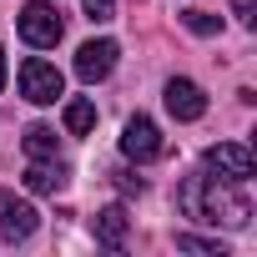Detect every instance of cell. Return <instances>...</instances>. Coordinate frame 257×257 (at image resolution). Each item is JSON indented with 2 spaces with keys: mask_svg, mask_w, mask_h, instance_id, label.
Returning <instances> with one entry per match:
<instances>
[{
  "mask_svg": "<svg viewBox=\"0 0 257 257\" xmlns=\"http://www.w3.org/2000/svg\"><path fill=\"white\" fill-rule=\"evenodd\" d=\"M111 177H116L121 192H142V177H132V172H111Z\"/></svg>",
  "mask_w": 257,
  "mask_h": 257,
  "instance_id": "16",
  "label": "cell"
},
{
  "mask_svg": "<svg viewBox=\"0 0 257 257\" xmlns=\"http://www.w3.org/2000/svg\"><path fill=\"white\" fill-rule=\"evenodd\" d=\"M232 11H237V21H242V26H252V21H257V16H252V0H232Z\"/></svg>",
  "mask_w": 257,
  "mask_h": 257,
  "instance_id": "17",
  "label": "cell"
},
{
  "mask_svg": "<svg viewBox=\"0 0 257 257\" xmlns=\"http://www.w3.org/2000/svg\"><path fill=\"white\" fill-rule=\"evenodd\" d=\"M66 182H71V172H66L56 157H41V162L26 167V187H31V192H61Z\"/></svg>",
  "mask_w": 257,
  "mask_h": 257,
  "instance_id": "9",
  "label": "cell"
},
{
  "mask_svg": "<svg viewBox=\"0 0 257 257\" xmlns=\"http://www.w3.org/2000/svg\"><path fill=\"white\" fill-rule=\"evenodd\" d=\"M167 111H172L177 121H197V116L207 111L202 86H197V81H187V76H172V81H167Z\"/></svg>",
  "mask_w": 257,
  "mask_h": 257,
  "instance_id": "8",
  "label": "cell"
},
{
  "mask_svg": "<svg viewBox=\"0 0 257 257\" xmlns=\"http://www.w3.org/2000/svg\"><path fill=\"white\" fill-rule=\"evenodd\" d=\"M121 152L132 157V162H157V157H167L162 126H157L152 116H132V121H126V132H121Z\"/></svg>",
  "mask_w": 257,
  "mask_h": 257,
  "instance_id": "5",
  "label": "cell"
},
{
  "mask_svg": "<svg viewBox=\"0 0 257 257\" xmlns=\"http://www.w3.org/2000/svg\"><path fill=\"white\" fill-rule=\"evenodd\" d=\"M202 162H207V172H212L217 182H232V187H242V182L257 172V162H252V152H247L242 142H217Z\"/></svg>",
  "mask_w": 257,
  "mask_h": 257,
  "instance_id": "3",
  "label": "cell"
},
{
  "mask_svg": "<svg viewBox=\"0 0 257 257\" xmlns=\"http://www.w3.org/2000/svg\"><path fill=\"white\" fill-rule=\"evenodd\" d=\"M116 56H121L116 41H86V46L76 51V76H81L86 86H96V81H106V76L116 71Z\"/></svg>",
  "mask_w": 257,
  "mask_h": 257,
  "instance_id": "7",
  "label": "cell"
},
{
  "mask_svg": "<svg viewBox=\"0 0 257 257\" xmlns=\"http://www.w3.org/2000/svg\"><path fill=\"white\" fill-rule=\"evenodd\" d=\"M21 41L26 46H36V51H46V46H56L61 41V31H66V21H61V11L51 6V0H31V6L21 11Z\"/></svg>",
  "mask_w": 257,
  "mask_h": 257,
  "instance_id": "2",
  "label": "cell"
},
{
  "mask_svg": "<svg viewBox=\"0 0 257 257\" xmlns=\"http://www.w3.org/2000/svg\"><path fill=\"white\" fill-rule=\"evenodd\" d=\"M26 157L31 162L56 157V132H51V126H26Z\"/></svg>",
  "mask_w": 257,
  "mask_h": 257,
  "instance_id": "12",
  "label": "cell"
},
{
  "mask_svg": "<svg viewBox=\"0 0 257 257\" xmlns=\"http://www.w3.org/2000/svg\"><path fill=\"white\" fill-rule=\"evenodd\" d=\"M177 207L197 222H222V227H247L252 217V202L242 192H232V182H217V177H187L182 192H177Z\"/></svg>",
  "mask_w": 257,
  "mask_h": 257,
  "instance_id": "1",
  "label": "cell"
},
{
  "mask_svg": "<svg viewBox=\"0 0 257 257\" xmlns=\"http://www.w3.org/2000/svg\"><path fill=\"white\" fill-rule=\"evenodd\" d=\"M182 26H187V31H197V36H217V31H222V21H217V16H207V11H187V16H182Z\"/></svg>",
  "mask_w": 257,
  "mask_h": 257,
  "instance_id": "14",
  "label": "cell"
},
{
  "mask_svg": "<svg viewBox=\"0 0 257 257\" xmlns=\"http://www.w3.org/2000/svg\"><path fill=\"white\" fill-rule=\"evenodd\" d=\"M111 6H116V0H86V16H91V21L101 26V21H111V16H116Z\"/></svg>",
  "mask_w": 257,
  "mask_h": 257,
  "instance_id": "15",
  "label": "cell"
},
{
  "mask_svg": "<svg viewBox=\"0 0 257 257\" xmlns=\"http://www.w3.org/2000/svg\"><path fill=\"white\" fill-rule=\"evenodd\" d=\"M177 247H182V252H202V257H227V247H222V242L197 237V232H182V237H177Z\"/></svg>",
  "mask_w": 257,
  "mask_h": 257,
  "instance_id": "13",
  "label": "cell"
},
{
  "mask_svg": "<svg viewBox=\"0 0 257 257\" xmlns=\"http://www.w3.org/2000/svg\"><path fill=\"white\" fill-rule=\"evenodd\" d=\"M91 126H96V101H86V96L66 101V132H71V137H86Z\"/></svg>",
  "mask_w": 257,
  "mask_h": 257,
  "instance_id": "11",
  "label": "cell"
},
{
  "mask_svg": "<svg viewBox=\"0 0 257 257\" xmlns=\"http://www.w3.org/2000/svg\"><path fill=\"white\" fill-rule=\"evenodd\" d=\"M61 91H66V81H61V71H56L51 61L31 56V61L21 66V96H26V101H36V106H56Z\"/></svg>",
  "mask_w": 257,
  "mask_h": 257,
  "instance_id": "4",
  "label": "cell"
},
{
  "mask_svg": "<svg viewBox=\"0 0 257 257\" xmlns=\"http://www.w3.org/2000/svg\"><path fill=\"white\" fill-rule=\"evenodd\" d=\"M91 227H96V242L116 252V247L126 242V227H132V217H126V207H106V212H96Z\"/></svg>",
  "mask_w": 257,
  "mask_h": 257,
  "instance_id": "10",
  "label": "cell"
},
{
  "mask_svg": "<svg viewBox=\"0 0 257 257\" xmlns=\"http://www.w3.org/2000/svg\"><path fill=\"white\" fill-rule=\"evenodd\" d=\"M36 227H41V212L26 197H16V192L0 187V237H6V242H26Z\"/></svg>",
  "mask_w": 257,
  "mask_h": 257,
  "instance_id": "6",
  "label": "cell"
},
{
  "mask_svg": "<svg viewBox=\"0 0 257 257\" xmlns=\"http://www.w3.org/2000/svg\"><path fill=\"white\" fill-rule=\"evenodd\" d=\"M0 86H6V51H0Z\"/></svg>",
  "mask_w": 257,
  "mask_h": 257,
  "instance_id": "18",
  "label": "cell"
}]
</instances>
